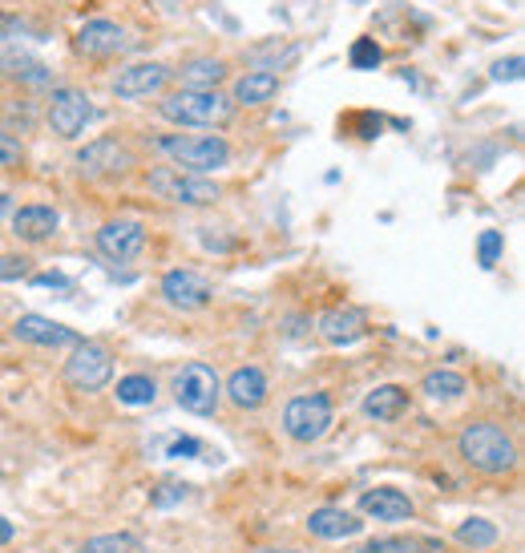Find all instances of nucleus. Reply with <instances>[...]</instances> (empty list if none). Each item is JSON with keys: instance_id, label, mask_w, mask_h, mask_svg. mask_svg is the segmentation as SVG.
Listing matches in <instances>:
<instances>
[{"instance_id": "obj_1", "label": "nucleus", "mask_w": 525, "mask_h": 553, "mask_svg": "<svg viewBox=\"0 0 525 553\" xmlns=\"http://www.w3.org/2000/svg\"><path fill=\"white\" fill-rule=\"evenodd\" d=\"M158 114L174 126H194V130H215L235 118V101L219 89H174L158 101Z\"/></svg>"}, {"instance_id": "obj_2", "label": "nucleus", "mask_w": 525, "mask_h": 553, "mask_svg": "<svg viewBox=\"0 0 525 553\" xmlns=\"http://www.w3.org/2000/svg\"><path fill=\"white\" fill-rule=\"evenodd\" d=\"M457 453H461V461H465L469 469L489 473V477H501V473H509V469L517 465V445H513V436H509L501 424H493V420L469 424V428L461 432V440H457Z\"/></svg>"}, {"instance_id": "obj_3", "label": "nucleus", "mask_w": 525, "mask_h": 553, "mask_svg": "<svg viewBox=\"0 0 525 553\" xmlns=\"http://www.w3.org/2000/svg\"><path fill=\"white\" fill-rule=\"evenodd\" d=\"M154 146L174 162V170L186 174H210L231 162V146L219 134H166Z\"/></svg>"}, {"instance_id": "obj_4", "label": "nucleus", "mask_w": 525, "mask_h": 553, "mask_svg": "<svg viewBox=\"0 0 525 553\" xmlns=\"http://www.w3.org/2000/svg\"><path fill=\"white\" fill-rule=\"evenodd\" d=\"M174 400H178V408H186V412H194V416H210L219 408V396H223V380H219V372L210 368V364H202V360H190V364H182L178 372H174Z\"/></svg>"}, {"instance_id": "obj_5", "label": "nucleus", "mask_w": 525, "mask_h": 553, "mask_svg": "<svg viewBox=\"0 0 525 553\" xmlns=\"http://www.w3.org/2000/svg\"><path fill=\"white\" fill-rule=\"evenodd\" d=\"M45 118H49V130L65 142H77L85 134V126L97 118L93 109V97L85 89H73V85H57L49 93V105H45Z\"/></svg>"}, {"instance_id": "obj_6", "label": "nucleus", "mask_w": 525, "mask_h": 553, "mask_svg": "<svg viewBox=\"0 0 525 553\" xmlns=\"http://www.w3.org/2000/svg\"><path fill=\"white\" fill-rule=\"evenodd\" d=\"M150 190L174 206H210V202H219V186L202 178V174H186V170H174V166H158L150 170Z\"/></svg>"}, {"instance_id": "obj_7", "label": "nucleus", "mask_w": 525, "mask_h": 553, "mask_svg": "<svg viewBox=\"0 0 525 553\" xmlns=\"http://www.w3.org/2000/svg\"><path fill=\"white\" fill-rule=\"evenodd\" d=\"M77 174L89 178V182H101V178H122L130 174L138 162H134V150L118 138H93L77 150Z\"/></svg>"}, {"instance_id": "obj_8", "label": "nucleus", "mask_w": 525, "mask_h": 553, "mask_svg": "<svg viewBox=\"0 0 525 553\" xmlns=\"http://www.w3.org/2000/svg\"><path fill=\"white\" fill-rule=\"evenodd\" d=\"M114 380V356L105 344L97 340H81L73 348V356L65 360V384L77 392H101L105 384Z\"/></svg>"}, {"instance_id": "obj_9", "label": "nucleus", "mask_w": 525, "mask_h": 553, "mask_svg": "<svg viewBox=\"0 0 525 553\" xmlns=\"http://www.w3.org/2000/svg\"><path fill=\"white\" fill-rule=\"evenodd\" d=\"M283 428L291 440L299 445H311V440H320L328 428H332V400L324 392H307V396H295L287 400L283 408Z\"/></svg>"}, {"instance_id": "obj_10", "label": "nucleus", "mask_w": 525, "mask_h": 553, "mask_svg": "<svg viewBox=\"0 0 525 553\" xmlns=\"http://www.w3.org/2000/svg\"><path fill=\"white\" fill-rule=\"evenodd\" d=\"M126 45H130L126 29H122L118 21H105V17H93V21H85V25L77 29V37H73V49H77L81 57H93V61L118 57Z\"/></svg>"}, {"instance_id": "obj_11", "label": "nucleus", "mask_w": 525, "mask_h": 553, "mask_svg": "<svg viewBox=\"0 0 525 553\" xmlns=\"http://www.w3.org/2000/svg\"><path fill=\"white\" fill-rule=\"evenodd\" d=\"M170 81V69L162 61H134L126 69H118L114 77V93L122 101H146V97H158Z\"/></svg>"}, {"instance_id": "obj_12", "label": "nucleus", "mask_w": 525, "mask_h": 553, "mask_svg": "<svg viewBox=\"0 0 525 553\" xmlns=\"http://www.w3.org/2000/svg\"><path fill=\"white\" fill-rule=\"evenodd\" d=\"M158 291L174 311H202L210 299H215V287H210V279L198 271H166Z\"/></svg>"}, {"instance_id": "obj_13", "label": "nucleus", "mask_w": 525, "mask_h": 553, "mask_svg": "<svg viewBox=\"0 0 525 553\" xmlns=\"http://www.w3.org/2000/svg\"><path fill=\"white\" fill-rule=\"evenodd\" d=\"M142 247H146V227L134 223V218H114V223L97 231V251L110 263H130L142 255Z\"/></svg>"}, {"instance_id": "obj_14", "label": "nucleus", "mask_w": 525, "mask_h": 553, "mask_svg": "<svg viewBox=\"0 0 525 553\" xmlns=\"http://www.w3.org/2000/svg\"><path fill=\"white\" fill-rule=\"evenodd\" d=\"M13 336L21 344H33V348H77L81 344V336H77L73 327L57 323L49 315H37V311H29V315H21L13 323Z\"/></svg>"}, {"instance_id": "obj_15", "label": "nucleus", "mask_w": 525, "mask_h": 553, "mask_svg": "<svg viewBox=\"0 0 525 553\" xmlns=\"http://www.w3.org/2000/svg\"><path fill=\"white\" fill-rule=\"evenodd\" d=\"M320 336H324L332 348H348V344H356V340L368 336V315H364L360 307H352V303L328 307V311L320 315Z\"/></svg>"}, {"instance_id": "obj_16", "label": "nucleus", "mask_w": 525, "mask_h": 553, "mask_svg": "<svg viewBox=\"0 0 525 553\" xmlns=\"http://www.w3.org/2000/svg\"><path fill=\"white\" fill-rule=\"evenodd\" d=\"M360 513L372 517V521H412L416 517V505L408 493L392 489V485H380V489H368L360 497Z\"/></svg>"}, {"instance_id": "obj_17", "label": "nucleus", "mask_w": 525, "mask_h": 553, "mask_svg": "<svg viewBox=\"0 0 525 553\" xmlns=\"http://www.w3.org/2000/svg\"><path fill=\"white\" fill-rule=\"evenodd\" d=\"M57 227H61V214H57L53 206H41V202L21 206V210L13 214V235H17L21 243H49V239L57 235Z\"/></svg>"}, {"instance_id": "obj_18", "label": "nucleus", "mask_w": 525, "mask_h": 553, "mask_svg": "<svg viewBox=\"0 0 525 553\" xmlns=\"http://www.w3.org/2000/svg\"><path fill=\"white\" fill-rule=\"evenodd\" d=\"M364 529V521L348 509H336V505H324L307 517V533L311 537H324V541H344V537H356Z\"/></svg>"}, {"instance_id": "obj_19", "label": "nucleus", "mask_w": 525, "mask_h": 553, "mask_svg": "<svg viewBox=\"0 0 525 553\" xmlns=\"http://www.w3.org/2000/svg\"><path fill=\"white\" fill-rule=\"evenodd\" d=\"M227 396L243 412L263 408V400H267V376H263V368H235L231 380H227Z\"/></svg>"}, {"instance_id": "obj_20", "label": "nucleus", "mask_w": 525, "mask_h": 553, "mask_svg": "<svg viewBox=\"0 0 525 553\" xmlns=\"http://www.w3.org/2000/svg\"><path fill=\"white\" fill-rule=\"evenodd\" d=\"M182 89H219L227 81V61L219 57H190L182 69H170Z\"/></svg>"}, {"instance_id": "obj_21", "label": "nucleus", "mask_w": 525, "mask_h": 553, "mask_svg": "<svg viewBox=\"0 0 525 553\" xmlns=\"http://www.w3.org/2000/svg\"><path fill=\"white\" fill-rule=\"evenodd\" d=\"M275 93H279V73H271V69H251V73H243V77L235 81L231 101H235V105H267Z\"/></svg>"}, {"instance_id": "obj_22", "label": "nucleus", "mask_w": 525, "mask_h": 553, "mask_svg": "<svg viewBox=\"0 0 525 553\" xmlns=\"http://www.w3.org/2000/svg\"><path fill=\"white\" fill-rule=\"evenodd\" d=\"M404 408H408V388L400 384H380L364 396V416L372 420H396Z\"/></svg>"}, {"instance_id": "obj_23", "label": "nucleus", "mask_w": 525, "mask_h": 553, "mask_svg": "<svg viewBox=\"0 0 525 553\" xmlns=\"http://www.w3.org/2000/svg\"><path fill=\"white\" fill-rule=\"evenodd\" d=\"M0 69H5L9 77H17V81H29V85H49L53 81L49 65H41L25 53H0Z\"/></svg>"}, {"instance_id": "obj_24", "label": "nucleus", "mask_w": 525, "mask_h": 553, "mask_svg": "<svg viewBox=\"0 0 525 553\" xmlns=\"http://www.w3.org/2000/svg\"><path fill=\"white\" fill-rule=\"evenodd\" d=\"M465 376L461 372H449V368H437V372H429L425 380H420V392L425 396H433V400H457V396H465Z\"/></svg>"}, {"instance_id": "obj_25", "label": "nucleus", "mask_w": 525, "mask_h": 553, "mask_svg": "<svg viewBox=\"0 0 525 553\" xmlns=\"http://www.w3.org/2000/svg\"><path fill=\"white\" fill-rule=\"evenodd\" d=\"M81 553H146V541L138 533H101V537H89Z\"/></svg>"}, {"instance_id": "obj_26", "label": "nucleus", "mask_w": 525, "mask_h": 553, "mask_svg": "<svg viewBox=\"0 0 525 553\" xmlns=\"http://www.w3.org/2000/svg\"><path fill=\"white\" fill-rule=\"evenodd\" d=\"M154 396H158V384H154L150 376H142V372H134V376H122V380H118V400H122V404H130V408L154 404Z\"/></svg>"}, {"instance_id": "obj_27", "label": "nucleus", "mask_w": 525, "mask_h": 553, "mask_svg": "<svg viewBox=\"0 0 525 553\" xmlns=\"http://www.w3.org/2000/svg\"><path fill=\"white\" fill-rule=\"evenodd\" d=\"M497 525L493 521H485V517H469V521H461L457 525V541L465 545V549H489V545H497Z\"/></svg>"}, {"instance_id": "obj_28", "label": "nucleus", "mask_w": 525, "mask_h": 553, "mask_svg": "<svg viewBox=\"0 0 525 553\" xmlns=\"http://www.w3.org/2000/svg\"><path fill=\"white\" fill-rule=\"evenodd\" d=\"M416 549H441V541H420V537H380V541H368L360 553H416Z\"/></svg>"}, {"instance_id": "obj_29", "label": "nucleus", "mask_w": 525, "mask_h": 553, "mask_svg": "<svg viewBox=\"0 0 525 553\" xmlns=\"http://www.w3.org/2000/svg\"><path fill=\"white\" fill-rule=\"evenodd\" d=\"M348 61H352V69L368 73V69H376L384 61V49L376 45V37H356L352 49H348Z\"/></svg>"}, {"instance_id": "obj_30", "label": "nucleus", "mask_w": 525, "mask_h": 553, "mask_svg": "<svg viewBox=\"0 0 525 553\" xmlns=\"http://www.w3.org/2000/svg\"><path fill=\"white\" fill-rule=\"evenodd\" d=\"M501 251H505L501 231H481V239H477V263H481L485 271H493V267H497Z\"/></svg>"}, {"instance_id": "obj_31", "label": "nucleus", "mask_w": 525, "mask_h": 553, "mask_svg": "<svg viewBox=\"0 0 525 553\" xmlns=\"http://www.w3.org/2000/svg\"><path fill=\"white\" fill-rule=\"evenodd\" d=\"M21 162H25L21 138H13L9 130H0V170H13V166H21Z\"/></svg>"}, {"instance_id": "obj_32", "label": "nucleus", "mask_w": 525, "mask_h": 553, "mask_svg": "<svg viewBox=\"0 0 525 553\" xmlns=\"http://www.w3.org/2000/svg\"><path fill=\"white\" fill-rule=\"evenodd\" d=\"M29 267H33L29 255H0V283H17V279H25Z\"/></svg>"}, {"instance_id": "obj_33", "label": "nucleus", "mask_w": 525, "mask_h": 553, "mask_svg": "<svg viewBox=\"0 0 525 553\" xmlns=\"http://www.w3.org/2000/svg\"><path fill=\"white\" fill-rule=\"evenodd\" d=\"M166 453L170 457H210L206 445H202V440H194V436H174L170 445H166Z\"/></svg>"}, {"instance_id": "obj_34", "label": "nucleus", "mask_w": 525, "mask_h": 553, "mask_svg": "<svg viewBox=\"0 0 525 553\" xmlns=\"http://www.w3.org/2000/svg\"><path fill=\"white\" fill-rule=\"evenodd\" d=\"M186 497V485H178V481H162L154 493H150V501L158 505V509H166V505H174V501H182Z\"/></svg>"}, {"instance_id": "obj_35", "label": "nucleus", "mask_w": 525, "mask_h": 553, "mask_svg": "<svg viewBox=\"0 0 525 553\" xmlns=\"http://www.w3.org/2000/svg\"><path fill=\"white\" fill-rule=\"evenodd\" d=\"M489 77H493V81H521V57L513 53V57H505V61H493Z\"/></svg>"}, {"instance_id": "obj_36", "label": "nucleus", "mask_w": 525, "mask_h": 553, "mask_svg": "<svg viewBox=\"0 0 525 553\" xmlns=\"http://www.w3.org/2000/svg\"><path fill=\"white\" fill-rule=\"evenodd\" d=\"M29 33V25L21 17H9V13H0V45H9V41H21Z\"/></svg>"}, {"instance_id": "obj_37", "label": "nucleus", "mask_w": 525, "mask_h": 553, "mask_svg": "<svg viewBox=\"0 0 525 553\" xmlns=\"http://www.w3.org/2000/svg\"><path fill=\"white\" fill-rule=\"evenodd\" d=\"M33 287H57V291H69L73 279L61 275V271H41V275H33Z\"/></svg>"}, {"instance_id": "obj_38", "label": "nucleus", "mask_w": 525, "mask_h": 553, "mask_svg": "<svg viewBox=\"0 0 525 553\" xmlns=\"http://www.w3.org/2000/svg\"><path fill=\"white\" fill-rule=\"evenodd\" d=\"M9 541H13V521L0 517V545H9Z\"/></svg>"}, {"instance_id": "obj_39", "label": "nucleus", "mask_w": 525, "mask_h": 553, "mask_svg": "<svg viewBox=\"0 0 525 553\" xmlns=\"http://www.w3.org/2000/svg\"><path fill=\"white\" fill-rule=\"evenodd\" d=\"M9 210H13V198H9V194H5V190H0V218H5V214H9Z\"/></svg>"}, {"instance_id": "obj_40", "label": "nucleus", "mask_w": 525, "mask_h": 553, "mask_svg": "<svg viewBox=\"0 0 525 553\" xmlns=\"http://www.w3.org/2000/svg\"><path fill=\"white\" fill-rule=\"evenodd\" d=\"M259 553H299V549H259Z\"/></svg>"}]
</instances>
